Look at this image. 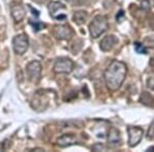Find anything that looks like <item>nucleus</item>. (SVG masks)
<instances>
[{"label": "nucleus", "mask_w": 154, "mask_h": 152, "mask_svg": "<svg viewBox=\"0 0 154 152\" xmlns=\"http://www.w3.org/2000/svg\"><path fill=\"white\" fill-rule=\"evenodd\" d=\"M29 23L32 25V27H33V28H34V31H35V32L39 31V30L43 29L44 27H45V25L42 24L41 22L37 21V19H36V21H35V22H33V21H32V20H30Z\"/></svg>", "instance_id": "obj_15"}, {"label": "nucleus", "mask_w": 154, "mask_h": 152, "mask_svg": "<svg viewBox=\"0 0 154 152\" xmlns=\"http://www.w3.org/2000/svg\"><path fill=\"white\" fill-rule=\"evenodd\" d=\"M126 66L120 61H113L104 73L106 85L110 91H117L123 83L126 76Z\"/></svg>", "instance_id": "obj_1"}, {"label": "nucleus", "mask_w": 154, "mask_h": 152, "mask_svg": "<svg viewBox=\"0 0 154 152\" xmlns=\"http://www.w3.org/2000/svg\"><path fill=\"white\" fill-rule=\"evenodd\" d=\"M108 29V21L105 16H97L89 24V33L91 37L98 38Z\"/></svg>", "instance_id": "obj_2"}, {"label": "nucleus", "mask_w": 154, "mask_h": 152, "mask_svg": "<svg viewBox=\"0 0 154 152\" xmlns=\"http://www.w3.org/2000/svg\"><path fill=\"white\" fill-rule=\"evenodd\" d=\"M141 6H142L143 9H146V11H148V9L150 8V2H149L148 0H144V1H142V4H141Z\"/></svg>", "instance_id": "obj_19"}, {"label": "nucleus", "mask_w": 154, "mask_h": 152, "mask_svg": "<svg viewBox=\"0 0 154 152\" xmlns=\"http://www.w3.org/2000/svg\"><path fill=\"white\" fill-rule=\"evenodd\" d=\"M11 17L14 20V22H21L26 16V9L21 3L14 2L11 5Z\"/></svg>", "instance_id": "obj_9"}, {"label": "nucleus", "mask_w": 154, "mask_h": 152, "mask_svg": "<svg viewBox=\"0 0 154 152\" xmlns=\"http://www.w3.org/2000/svg\"><path fill=\"white\" fill-rule=\"evenodd\" d=\"M117 42H118V39L116 38L114 35L106 36L105 38L101 41L100 48L103 51H111V49H112L116 44H117Z\"/></svg>", "instance_id": "obj_10"}, {"label": "nucleus", "mask_w": 154, "mask_h": 152, "mask_svg": "<svg viewBox=\"0 0 154 152\" xmlns=\"http://www.w3.org/2000/svg\"><path fill=\"white\" fill-rule=\"evenodd\" d=\"M108 142L113 146H116L118 144H120L121 142V137L119 132L116 129L112 128L109 131V135H108Z\"/></svg>", "instance_id": "obj_12"}, {"label": "nucleus", "mask_w": 154, "mask_h": 152, "mask_svg": "<svg viewBox=\"0 0 154 152\" xmlns=\"http://www.w3.org/2000/svg\"><path fill=\"white\" fill-rule=\"evenodd\" d=\"M58 143V146L62 147V148H65V147H68V146H71L73 144L76 143V137L72 134H66V135H63L62 137H60L57 141Z\"/></svg>", "instance_id": "obj_11"}, {"label": "nucleus", "mask_w": 154, "mask_h": 152, "mask_svg": "<svg viewBox=\"0 0 154 152\" xmlns=\"http://www.w3.org/2000/svg\"><path fill=\"white\" fill-rule=\"evenodd\" d=\"M149 25H150V27L154 30V14H152L150 18V21H149Z\"/></svg>", "instance_id": "obj_21"}, {"label": "nucleus", "mask_w": 154, "mask_h": 152, "mask_svg": "<svg viewBox=\"0 0 154 152\" xmlns=\"http://www.w3.org/2000/svg\"><path fill=\"white\" fill-rule=\"evenodd\" d=\"M135 48H136L137 53H139V54H146V48H145V46H144V44H141V43H138V42H136V43H135Z\"/></svg>", "instance_id": "obj_16"}, {"label": "nucleus", "mask_w": 154, "mask_h": 152, "mask_svg": "<svg viewBox=\"0 0 154 152\" xmlns=\"http://www.w3.org/2000/svg\"><path fill=\"white\" fill-rule=\"evenodd\" d=\"M86 19H88V14L83 11H76L73 14V21L75 22L77 25H82L85 23Z\"/></svg>", "instance_id": "obj_13"}, {"label": "nucleus", "mask_w": 154, "mask_h": 152, "mask_svg": "<svg viewBox=\"0 0 154 152\" xmlns=\"http://www.w3.org/2000/svg\"><path fill=\"white\" fill-rule=\"evenodd\" d=\"M93 150L99 151V150H106V148L102 144H96L95 146H93Z\"/></svg>", "instance_id": "obj_20"}, {"label": "nucleus", "mask_w": 154, "mask_h": 152, "mask_svg": "<svg viewBox=\"0 0 154 152\" xmlns=\"http://www.w3.org/2000/svg\"><path fill=\"white\" fill-rule=\"evenodd\" d=\"M73 34V30L69 25H59V26H54V35L60 40H70Z\"/></svg>", "instance_id": "obj_7"}, {"label": "nucleus", "mask_w": 154, "mask_h": 152, "mask_svg": "<svg viewBox=\"0 0 154 152\" xmlns=\"http://www.w3.org/2000/svg\"><path fill=\"white\" fill-rule=\"evenodd\" d=\"M148 139H154V121L148 131Z\"/></svg>", "instance_id": "obj_18"}, {"label": "nucleus", "mask_w": 154, "mask_h": 152, "mask_svg": "<svg viewBox=\"0 0 154 152\" xmlns=\"http://www.w3.org/2000/svg\"><path fill=\"white\" fill-rule=\"evenodd\" d=\"M48 7L51 18H54V20H58V21H64V20H66L67 16L62 11L63 9H66V5H64L63 3L54 1L51 2Z\"/></svg>", "instance_id": "obj_6"}, {"label": "nucleus", "mask_w": 154, "mask_h": 152, "mask_svg": "<svg viewBox=\"0 0 154 152\" xmlns=\"http://www.w3.org/2000/svg\"><path fill=\"white\" fill-rule=\"evenodd\" d=\"M145 42H148L147 45L149 47H151V48H154V35L150 36V37H147V38H146V40H145Z\"/></svg>", "instance_id": "obj_17"}, {"label": "nucleus", "mask_w": 154, "mask_h": 152, "mask_svg": "<svg viewBox=\"0 0 154 152\" xmlns=\"http://www.w3.org/2000/svg\"><path fill=\"white\" fill-rule=\"evenodd\" d=\"M74 63L71 59L69 58H59L54 65V73H64L68 74L73 70Z\"/></svg>", "instance_id": "obj_5"}, {"label": "nucleus", "mask_w": 154, "mask_h": 152, "mask_svg": "<svg viewBox=\"0 0 154 152\" xmlns=\"http://www.w3.org/2000/svg\"><path fill=\"white\" fill-rule=\"evenodd\" d=\"M41 64L38 61H32L27 65L26 72L29 80L33 83H38L41 79Z\"/></svg>", "instance_id": "obj_3"}, {"label": "nucleus", "mask_w": 154, "mask_h": 152, "mask_svg": "<svg viewBox=\"0 0 154 152\" xmlns=\"http://www.w3.org/2000/svg\"><path fill=\"white\" fill-rule=\"evenodd\" d=\"M141 103L145 104L147 106L154 107V99L147 93H144L141 97Z\"/></svg>", "instance_id": "obj_14"}, {"label": "nucleus", "mask_w": 154, "mask_h": 152, "mask_svg": "<svg viewBox=\"0 0 154 152\" xmlns=\"http://www.w3.org/2000/svg\"><path fill=\"white\" fill-rule=\"evenodd\" d=\"M12 47L17 54H24L29 47V39L26 34H20L12 39Z\"/></svg>", "instance_id": "obj_4"}, {"label": "nucleus", "mask_w": 154, "mask_h": 152, "mask_svg": "<svg viewBox=\"0 0 154 152\" xmlns=\"http://www.w3.org/2000/svg\"><path fill=\"white\" fill-rule=\"evenodd\" d=\"M128 145L131 147H135L140 143L143 137V129L138 126H128Z\"/></svg>", "instance_id": "obj_8"}]
</instances>
